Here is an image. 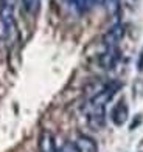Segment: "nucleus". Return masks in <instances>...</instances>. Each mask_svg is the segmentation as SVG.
Here are the masks:
<instances>
[{
	"label": "nucleus",
	"instance_id": "5",
	"mask_svg": "<svg viewBox=\"0 0 143 152\" xmlns=\"http://www.w3.org/2000/svg\"><path fill=\"white\" fill-rule=\"evenodd\" d=\"M111 116H112V123L115 124V126H123V124L128 121V118H129V107H128L125 99H120L117 104L114 106Z\"/></svg>",
	"mask_w": 143,
	"mask_h": 152
},
{
	"label": "nucleus",
	"instance_id": "14",
	"mask_svg": "<svg viewBox=\"0 0 143 152\" xmlns=\"http://www.w3.org/2000/svg\"><path fill=\"white\" fill-rule=\"evenodd\" d=\"M137 67H139V72L143 70V50L140 51V58H139V64H137Z\"/></svg>",
	"mask_w": 143,
	"mask_h": 152
},
{
	"label": "nucleus",
	"instance_id": "8",
	"mask_svg": "<svg viewBox=\"0 0 143 152\" xmlns=\"http://www.w3.org/2000/svg\"><path fill=\"white\" fill-rule=\"evenodd\" d=\"M106 84H107V82L103 81L101 78H93V79H90V81L84 86V95H86L89 99H92L93 96H97V95L106 87Z\"/></svg>",
	"mask_w": 143,
	"mask_h": 152
},
{
	"label": "nucleus",
	"instance_id": "15",
	"mask_svg": "<svg viewBox=\"0 0 143 152\" xmlns=\"http://www.w3.org/2000/svg\"><path fill=\"white\" fill-rule=\"evenodd\" d=\"M126 2H128V3H129V5H134V3H135V2H137V0H126Z\"/></svg>",
	"mask_w": 143,
	"mask_h": 152
},
{
	"label": "nucleus",
	"instance_id": "6",
	"mask_svg": "<svg viewBox=\"0 0 143 152\" xmlns=\"http://www.w3.org/2000/svg\"><path fill=\"white\" fill-rule=\"evenodd\" d=\"M78 152H98V144L92 137L86 134H78L76 140H75Z\"/></svg>",
	"mask_w": 143,
	"mask_h": 152
},
{
	"label": "nucleus",
	"instance_id": "4",
	"mask_svg": "<svg viewBox=\"0 0 143 152\" xmlns=\"http://www.w3.org/2000/svg\"><path fill=\"white\" fill-rule=\"evenodd\" d=\"M125 33H126L125 25H121V23L112 25L111 28L107 30V33L103 36V45H104L106 48H109V47H117V44L120 42L121 39H123Z\"/></svg>",
	"mask_w": 143,
	"mask_h": 152
},
{
	"label": "nucleus",
	"instance_id": "3",
	"mask_svg": "<svg viewBox=\"0 0 143 152\" xmlns=\"http://www.w3.org/2000/svg\"><path fill=\"white\" fill-rule=\"evenodd\" d=\"M118 61H120V50L117 47H109V48H104V51L100 54L98 64L104 70H111V68L117 65Z\"/></svg>",
	"mask_w": 143,
	"mask_h": 152
},
{
	"label": "nucleus",
	"instance_id": "2",
	"mask_svg": "<svg viewBox=\"0 0 143 152\" xmlns=\"http://www.w3.org/2000/svg\"><path fill=\"white\" fill-rule=\"evenodd\" d=\"M86 110V116H87V123L93 130H101L106 126V113H104V107H95L90 106L87 102V106L84 107Z\"/></svg>",
	"mask_w": 143,
	"mask_h": 152
},
{
	"label": "nucleus",
	"instance_id": "10",
	"mask_svg": "<svg viewBox=\"0 0 143 152\" xmlns=\"http://www.w3.org/2000/svg\"><path fill=\"white\" fill-rule=\"evenodd\" d=\"M22 5H23V10L30 14H36L39 11V6H40V0H22Z\"/></svg>",
	"mask_w": 143,
	"mask_h": 152
},
{
	"label": "nucleus",
	"instance_id": "9",
	"mask_svg": "<svg viewBox=\"0 0 143 152\" xmlns=\"http://www.w3.org/2000/svg\"><path fill=\"white\" fill-rule=\"evenodd\" d=\"M97 3V0H75V8H76L79 12H84V11H89L93 8V5Z\"/></svg>",
	"mask_w": 143,
	"mask_h": 152
},
{
	"label": "nucleus",
	"instance_id": "7",
	"mask_svg": "<svg viewBox=\"0 0 143 152\" xmlns=\"http://www.w3.org/2000/svg\"><path fill=\"white\" fill-rule=\"evenodd\" d=\"M39 152H58L54 137L48 130H42L39 135Z\"/></svg>",
	"mask_w": 143,
	"mask_h": 152
},
{
	"label": "nucleus",
	"instance_id": "1",
	"mask_svg": "<svg viewBox=\"0 0 143 152\" xmlns=\"http://www.w3.org/2000/svg\"><path fill=\"white\" fill-rule=\"evenodd\" d=\"M121 88V82L118 81H107L106 87L101 90L97 96H93L92 99H89V104L95 107H106V104L114 98V95Z\"/></svg>",
	"mask_w": 143,
	"mask_h": 152
},
{
	"label": "nucleus",
	"instance_id": "13",
	"mask_svg": "<svg viewBox=\"0 0 143 152\" xmlns=\"http://www.w3.org/2000/svg\"><path fill=\"white\" fill-rule=\"evenodd\" d=\"M140 123H142V115H137V118H135V120H134V123L131 124V130H132V129H135V126H139Z\"/></svg>",
	"mask_w": 143,
	"mask_h": 152
},
{
	"label": "nucleus",
	"instance_id": "11",
	"mask_svg": "<svg viewBox=\"0 0 143 152\" xmlns=\"http://www.w3.org/2000/svg\"><path fill=\"white\" fill-rule=\"evenodd\" d=\"M58 152H78V149H76L75 141H65V143H62V146L58 149Z\"/></svg>",
	"mask_w": 143,
	"mask_h": 152
},
{
	"label": "nucleus",
	"instance_id": "12",
	"mask_svg": "<svg viewBox=\"0 0 143 152\" xmlns=\"http://www.w3.org/2000/svg\"><path fill=\"white\" fill-rule=\"evenodd\" d=\"M0 5H6V6H12L14 8L16 0H0Z\"/></svg>",
	"mask_w": 143,
	"mask_h": 152
}]
</instances>
